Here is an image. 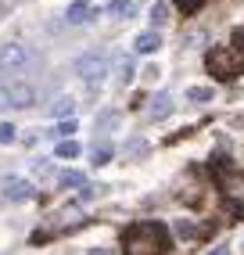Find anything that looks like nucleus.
Here are the masks:
<instances>
[{"instance_id":"nucleus-1","label":"nucleus","mask_w":244,"mask_h":255,"mask_svg":"<svg viewBox=\"0 0 244 255\" xmlns=\"http://www.w3.org/2000/svg\"><path fill=\"white\" fill-rule=\"evenodd\" d=\"M122 252L126 255H162V252H169V230L162 223H154V219L133 223L122 234Z\"/></svg>"},{"instance_id":"nucleus-2","label":"nucleus","mask_w":244,"mask_h":255,"mask_svg":"<svg viewBox=\"0 0 244 255\" xmlns=\"http://www.w3.org/2000/svg\"><path fill=\"white\" fill-rule=\"evenodd\" d=\"M205 65H208V72H212L216 79H234L244 69V58L237 54L234 47H212L208 58H205Z\"/></svg>"},{"instance_id":"nucleus-3","label":"nucleus","mask_w":244,"mask_h":255,"mask_svg":"<svg viewBox=\"0 0 244 255\" xmlns=\"http://www.w3.org/2000/svg\"><path fill=\"white\" fill-rule=\"evenodd\" d=\"M108 65H112V58L104 54V50H90V54H83L76 61V72H79V79L86 87H97V83L108 76Z\"/></svg>"},{"instance_id":"nucleus-4","label":"nucleus","mask_w":244,"mask_h":255,"mask_svg":"<svg viewBox=\"0 0 244 255\" xmlns=\"http://www.w3.org/2000/svg\"><path fill=\"white\" fill-rule=\"evenodd\" d=\"M36 61V54L25 43H4L0 47V72H22Z\"/></svg>"},{"instance_id":"nucleus-5","label":"nucleus","mask_w":244,"mask_h":255,"mask_svg":"<svg viewBox=\"0 0 244 255\" xmlns=\"http://www.w3.org/2000/svg\"><path fill=\"white\" fill-rule=\"evenodd\" d=\"M36 94L25 83H0V108H29Z\"/></svg>"},{"instance_id":"nucleus-6","label":"nucleus","mask_w":244,"mask_h":255,"mask_svg":"<svg viewBox=\"0 0 244 255\" xmlns=\"http://www.w3.org/2000/svg\"><path fill=\"white\" fill-rule=\"evenodd\" d=\"M4 194H7L11 201H32V198H36V187L25 183V180L7 176V180H4Z\"/></svg>"},{"instance_id":"nucleus-7","label":"nucleus","mask_w":244,"mask_h":255,"mask_svg":"<svg viewBox=\"0 0 244 255\" xmlns=\"http://www.w3.org/2000/svg\"><path fill=\"white\" fill-rule=\"evenodd\" d=\"M65 18L72 22V25H83V22H90V18H97V11L86 4V0H76V4H68V11H65Z\"/></svg>"},{"instance_id":"nucleus-8","label":"nucleus","mask_w":244,"mask_h":255,"mask_svg":"<svg viewBox=\"0 0 244 255\" xmlns=\"http://www.w3.org/2000/svg\"><path fill=\"white\" fill-rule=\"evenodd\" d=\"M158 47H162V36H158V29H147V32H140V36L133 40V50H136V54H154Z\"/></svg>"},{"instance_id":"nucleus-9","label":"nucleus","mask_w":244,"mask_h":255,"mask_svg":"<svg viewBox=\"0 0 244 255\" xmlns=\"http://www.w3.org/2000/svg\"><path fill=\"white\" fill-rule=\"evenodd\" d=\"M47 112L54 115V119H72V112H76V101L68 97V94H61V97H54V101L47 105Z\"/></svg>"},{"instance_id":"nucleus-10","label":"nucleus","mask_w":244,"mask_h":255,"mask_svg":"<svg viewBox=\"0 0 244 255\" xmlns=\"http://www.w3.org/2000/svg\"><path fill=\"white\" fill-rule=\"evenodd\" d=\"M147 115H151V119H165V115H172V97H169V94H154Z\"/></svg>"},{"instance_id":"nucleus-11","label":"nucleus","mask_w":244,"mask_h":255,"mask_svg":"<svg viewBox=\"0 0 244 255\" xmlns=\"http://www.w3.org/2000/svg\"><path fill=\"white\" fill-rule=\"evenodd\" d=\"M108 14H115V18H133L136 4L133 0H108Z\"/></svg>"},{"instance_id":"nucleus-12","label":"nucleus","mask_w":244,"mask_h":255,"mask_svg":"<svg viewBox=\"0 0 244 255\" xmlns=\"http://www.w3.org/2000/svg\"><path fill=\"white\" fill-rule=\"evenodd\" d=\"M58 183L65 187V191H68V187H79V191H83V187H90V183H86V176H83V173H76V169L61 173V176H58Z\"/></svg>"},{"instance_id":"nucleus-13","label":"nucleus","mask_w":244,"mask_h":255,"mask_svg":"<svg viewBox=\"0 0 244 255\" xmlns=\"http://www.w3.org/2000/svg\"><path fill=\"white\" fill-rule=\"evenodd\" d=\"M115 65H119V83H129V79H133V58L119 54V58H115Z\"/></svg>"},{"instance_id":"nucleus-14","label":"nucleus","mask_w":244,"mask_h":255,"mask_svg":"<svg viewBox=\"0 0 244 255\" xmlns=\"http://www.w3.org/2000/svg\"><path fill=\"white\" fill-rule=\"evenodd\" d=\"M68 133H76V119H65V123L54 126V129L47 133V137H58V144H61V140H68Z\"/></svg>"},{"instance_id":"nucleus-15","label":"nucleus","mask_w":244,"mask_h":255,"mask_svg":"<svg viewBox=\"0 0 244 255\" xmlns=\"http://www.w3.org/2000/svg\"><path fill=\"white\" fill-rule=\"evenodd\" d=\"M90 158H94V165H104V162H112V144H94Z\"/></svg>"},{"instance_id":"nucleus-16","label":"nucleus","mask_w":244,"mask_h":255,"mask_svg":"<svg viewBox=\"0 0 244 255\" xmlns=\"http://www.w3.org/2000/svg\"><path fill=\"white\" fill-rule=\"evenodd\" d=\"M54 155H58V158H76V155H79V144H76V140H61V144L54 147Z\"/></svg>"},{"instance_id":"nucleus-17","label":"nucleus","mask_w":244,"mask_h":255,"mask_svg":"<svg viewBox=\"0 0 244 255\" xmlns=\"http://www.w3.org/2000/svg\"><path fill=\"white\" fill-rule=\"evenodd\" d=\"M32 176H40V180H50V176H54V165H50V162H32Z\"/></svg>"},{"instance_id":"nucleus-18","label":"nucleus","mask_w":244,"mask_h":255,"mask_svg":"<svg viewBox=\"0 0 244 255\" xmlns=\"http://www.w3.org/2000/svg\"><path fill=\"white\" fill-rule=\"evenodd\" d=\"M187 101H194V105H198V101H212V90H208V87H190Z\"/></svg>"},{"instance_id":"nucleus-19","label":"nucleus","mask_w":244,"mask_h":255,"mask_svg":"<svg viewBox=\"0 0 244 255\" xmlns=\"http://www.w3.org/2000/svg\"><path fill=\"white\" fill-rule=\"evenodd\" d=\"M172 4H176V7H180L183 14H194V11H198V7L205 4V0H172Z\"/></svg>"},{"instance_id":"nucleus-20","label":"nucleus","mask_w":244,"mask_h":255,"mask_svg":"<svg viewBox=\"0 0 244 255\" xmlns=\"http://www.w3.org/2000/svg\"><path fill=\"white\" fill-rule=\"evenodd\" d=\"M165 14H169L165 4H154V7H151V22H154V25H165Z\"/></svg>"},{"instance_id":"nucleus-21","label":"nucleus","mask_w":244,"mask_h":255,"mask_svg":"<svg viewBox=\"0 0 244 255\" xmlns=\"http://www.w3.org/2000/svg\"><path fill=\"white\" fill-rule=\"evenodd\" d=\"M14 133H18V129H14L11 123H0V144H11V140H14Z\"/></svg>"},{"instance_id":"nucleus-22","label":"nucleus","mask_w":244,"mask_h":255,"mask_svg":"<svg viewBox=\"0 0 244 255\" xmlns=\"http://www.w3.org/2000/svg\"><path fill=\"white\" fill-rule=\"evenodd\" d=\"M234 50L244 58V29H237V32H234Z\"/></svg>"},{"instance_id":"nucleus-23","label":"nucleus","mask_w":244,"mask_h":255,"mask_svg":"<svg viewBox=\"0 0 244 255\" xmlns=\"http://www.w3.org/2000/svg\"><path fill=\"white\" fill-rule=\"evenodd\" d=\"M97 123H101V126H115V123H119V112H104Z\"/></svg>"},{"instance_id":"nucleus-24","label":"nucleus","mask_w":244,"mask_h":255,"mask_svg":"<svg viewBox=\"0 0 244 255\" xmlns=\"http://www.w3.org/2000/svg\"><path fill=\"white\" fill-rule=\"evenodd\" d=\"M176 234H180V237H194V227H190V223H183V219H180V223H176Z\"/></svg>"},{"instance_id":"nucleus-25","label":"nucleus","mask_w":244,"mask_h":255,"mask_svg":"<svg viewBox=\"0 0 244 255\" xmlns=\"http://www.w3.org/2000/svg\"><path fill=\"white\" fill-rule=\"evenodd\" d=\"M208 255H230V248H212Z\"/></svg>"},{"instance_id":"nucleus-26","label":"nucleus","mask_w":244,"mask_h":255,"mask_svg":"<svg viewBox=\"0 0 244 255\" xmlns=\"http://www.w3.org/2000/svg\"><path fill=\"white\" fill-rule=\"evenodd\" d=\"M90 255H112V252H104V248H94V252H90Z\"/></svg>"}]
</instances>
